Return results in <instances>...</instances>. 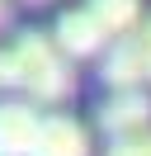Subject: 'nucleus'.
Returning a JSON list of instances; mask_svg holds the SVG:
<instances>
[{
  "mask_svg": "<svg viewBox=\"0 0 151 156\" xmlns=\"http://www.w3.org/2000/svg\"><path fill=\"white\" fill-rule=\"evenodd\" d=\"M52 43H57L61 57H99V52L109 48V33H104L99 19L80 5V10H61V14H57Z\"/></svg>",
  "mask_w": 151,
  "mask_h": 156,
  "instance_id": "7ed1b4c3",
  "label": "nucleus"
},
{
  "mask_svg": "<svg viewBox=\"0 0 151 156\" xmlns=\"http://www.w3.org/2000/svg\"><path fill=\"white\" fill-rule=\"evenodd\" d=\"M28 5H47V0H28Z\"/></svg>",
  "mask_w": 151,
  "mask_h": 156,
  "instance_id": "f8f14e48",
  "label": "nucleus"
},
{
  "mask_svg": "<svg viewBox=\"0 0 151 156\" xmlns=\"http://www.w3.org/2000/svg\"><path fill=\"white\" fill-rule=\"evenodd\" d=\"M33 156H90V137L76 118L66 114H47L43 128H38V147Z\"/></svg>",
  "mask_w": 151,
  "mask_h": 156,
  "instance_id": "423d86ee",
  "label": "nucleus"
},
{
  "mask_svg": "<svg viewBox=\"0 0 151 156\" xmlns=\"http://www.w3.org/2000/svg\"><path fill=\"white\" fill-rule=\"evenodd\" d=\"M137 38H142V52H146V80H151V19H142Z\"/></svg>",
  "mask_w": 151,
  "mask_h": 156,
  "instance_id": "9d476101",
  "label": "nucleus"
},
{
  "mask_svg": "<svg viewBox=\"0 0 151 156\" xmlns=\"http://www.w3.org/2000/svg\"><path fill=\"white\" fill-rule=\"evenodd\" d=\"M14 57H19V71H24V95H33L38 104H57V99H66L76 90V71L57 52L52 33L24 29L14 38Z\"/></svg>",
  "mask_w": 151,
  "mask_h": 156,
  "instance_id": "f257e3e1",
  "label": "nucleus"
},
{
  "mask_svg": "<svg viewBox=\"0 0 151 156\" xmlns=\"http://www.w3.org/2000/svg\"><path fill=\"white\" fill-rule=\"evenodd\" d=\"M94 123H99V133H109V142L151 133V95L146 90H118L94 109Z\"/></svg>",
  "mask_w": 151,
  "mask_h": 156,
  "instance_id": "f03ea898",
  "label": "nucleus"
},
{
  "mask_svg": "<svg viewBox=\"0 0 151 156\" xmlns=\"http://www.w3.org/2000/svg\"><path fill=\"white\" fill-rule=\"evenodd\" d=\"M0 90H24V71H19L14 48H0Z\"/></svg>",
  "mask_w": 151,
  "mask_h": 156,
  "instance_id": "6e6552de",
  "label": "nucleus"
},
{
  "mask_svg": "<svg viewBox=\"0 0 151 156\" xmlns=\"http://www.w3.org/2000/svg\"><path fill=\"white\" fill-rule=\"evenodd\" d=\"M38 128H43V118L33 114V104L5 99L0 104V156H33Z\"/></svg>",
  "mask_w": 151,
  "mask_h": 156,
  "instance_id": "39448f33",
  "label": "nucleus"
},
{
  "mask_svg": "<svg viewBox=\"0 0 151 156\" xmlns=\"http://www.w3.org/2000/svg\"><path fill=\"white\" fill-rule=\"evenodd\" d=\"M99 76L104 85L118 95V90H142L146 85V52H142V38L128 33V38H113L104 48V62H99Z\"/></svg>",
  "mask_w": 151,
  "mask_h": 156,
  "instance_id": "20e7f679",
  "label": "nucleus"
},
{
  "mask_svg": "<svg viewBox=\"0 0 151 156\" xmlns=\"http://www.w3.org/2000/svg\"><path fill=\"white\" fill-rule=\"evenodd\" d=\"M104 156H151V133H137V137H118L109 142Z\"/></svg>",
  "mask_w": 151,
  "mask_h": 156,
  "instance_id": "1a4fd4ad",
  "label": "nucleus"
},
{
  "mask_svg": "<svg viewBox=\"0 0 151 156\" xmlns=\"http://www.w3.org/2000/svg\"><path fill=\"white\" fill-rule=\"evenodd\" d=\"M85 10L99 19L109 38H128L142 29V0H85Z\"/></svg>",
  "mask_w": 151,
  "mask_h": 156,
  "instance_id": "0eeeda50",
  "label": "nucleus"
},
{
  "mask_svg": "<svg viewBox=\"0 0 151 156\" xmlns=\"http://www.w3.org/2000/svg\"><path fill=\"white\" fill-rule=\"evenodd\" d=\"M5 19H9V10H5V0H0V24H5Z\"/></svg>",
  "mask_w": 151,
  "mask_h": 156,
  "instance_id": "9b49d317",
  "label": "nucleus"
}]
</instances>
